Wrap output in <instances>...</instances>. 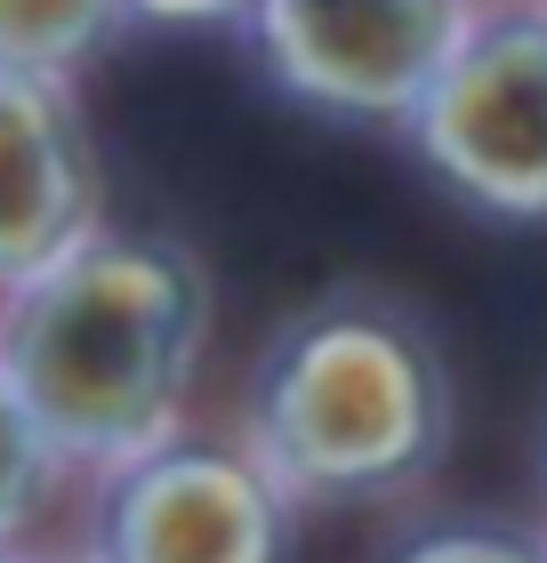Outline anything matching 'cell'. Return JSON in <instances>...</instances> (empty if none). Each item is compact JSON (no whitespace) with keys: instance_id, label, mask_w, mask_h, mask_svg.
<instances>
[{"instance_id":"7","label":"cell","mask_w":547,"mask_h":563,"mask_svg":"<svg viewBox=\"0 0 547 563\" xmlns=\"http://www.w3.org/2000/svg\"><path fill=\"white\" fill-rule=\"evenodd\" d=\"M129 0H0V73L65 81L81 57L113 41Z\"/></svg>"},{"instance_id":"1","label":"cell","mask_w":547,"mask_h":563,"mask_svg":"<svg viewBox=\"0 0 547 563\" xmlns=\"http://www.w3.org/2000/svg\"><path fill=\"white\" fill-rule=\"evenodd\" d=\"M210 346V274L169 234H89L9 290L0 378L57 459L129 467L177 434Z\"/></svg>"},{"instance_id":"6","label":"cell","mask_w":547,"mask_h":563,"mask_svg":"<svg viewBox=\"0 0 547 563\" xmlns=\"http://www.w3.org/2000/svg\"><path fill=\"white\" fill-rule=\"evenodd\" d=\"M97 210V145L65 81L0 73V290H24L89 234H106Z\"/></svg>"},{"instance_id":"4","label":"cell","mask_w":547,"mask_h":563,"mask_svg":"<svg viewBox=\"0 0 547 563\" xmlns=\"http://www.w3.org/2000/svg\"><path fill=\"white\" fill-rule=\"evenodd\" d=\"M258 57L274 89L347 121H411L467 33L459 0H258Z\"/></svg>"},{"instance_id":"8","label":"cell","mask_w":547,"mask_h":563,"mask_svg":"<svg viewBox=\"0 0 547 563\" xmlns=\"http://www.w3.org/2000/svg\"><path fill=\"white\" fill-rule=\"evenodd\" d=\"M48 467H57V451L41 443V427L24 419V402L9 395V378H0V548L33 523V507L48 492Z\"/></svg>"},{"instance_id":"9","label":"cell","mask_w":547,"mask_h":563,"mask_svg":"<svg viewBox=\"0 0 547 563\" xmlns=\"http://www.w3.org/2000/svg\"><path fill=\"white\" fill-rule=\"evenodd\" d=\"M386 563H547V548L507 523H435L419 540H403Z\"/></svg>"},{"instance_id":"10","label":"cell","mask_w":547,"mask_h":563,"mask_svg":"<svg viewBox=\"0 0 547 563\" xmlns=\"http://www.w3.org/2000/svg\"><path fill=\"white\" fill-rule=\"evenodd\" d=\"M129 9L153 24H226V16H250L258 0H129Z\"/></svg>"},{"instance_id":"2","label":"cell","mask_w":547,"mask_h":563,"mask_svg":"<svg viewBox=\"0 0 547 563\" xmlns=\"http://www.w3.org/2000/svg\"><path fill=\"white\" fill-rule=\"evenodd\" d=\"M459 419L451 354L419 306L386 290H322L266 339L250 371V459L282 499H395L442 467Z\"/></svg>"},{"instance_id":"11","label":"cell","mask_w":547,"mask_h":563,"mask_svg":"<svg viewBox=\"0 0 547 563\" xmlns=\"http://www.w3.org/2000/svg\"><path fill=\"white\" fill-rule=\"evenodd\" d=\"M0 563H17V555H9V548H0Z\"/></svg>"},{"instance_id":"3","label":"cell","mask_w":547,"mask_h":563,"mask_svg":"<svg viewBox=\"0 0 547 563\" xmlns=\"http://www.w3.org/2000/svg\"><path fill=\"white\" fill-rule=\"evenodd\" d=\"M427 169L475 210L547 218V16L467 24L411 113Z\"/></svg>"},{"instance_id":"5","label":"cell","mask_w":547,"mask_h":563,"mask_svg":"<svg viewBox=\"0 0 547 563\" xmlns=\"http://www.w3.org/2000/svg\"><path fill=\"white\" fill-rule=\"evenodd\" d=\"M291 499L242 443H153L113 467L97 499L89 563H282Z\"/></svg>"}]
</instances>
